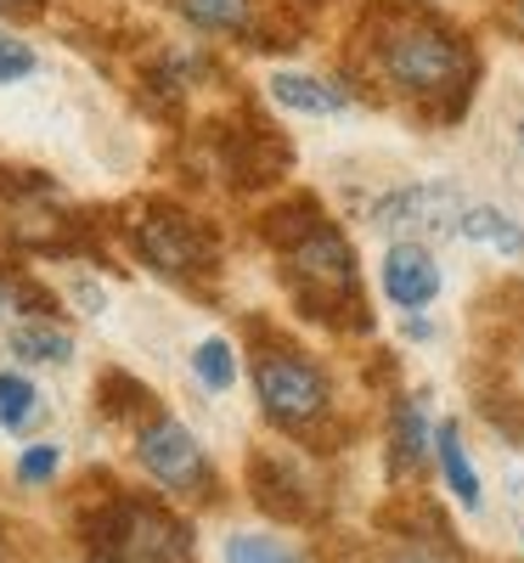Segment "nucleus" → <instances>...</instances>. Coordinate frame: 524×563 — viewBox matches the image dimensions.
I'll return each mask as SVG.
<instances>
[{"label":"nucleus","mask_w":524,"mask_h":563,"mask_svg":"<svg viewBox=\"0 0 524 563\" xmlns=\"http://www.w3.org/2000/svg\"><path fill=\"white\" fill-rule=\"evenodd\" d=\"M254 384H260V406L282 422V429H305L327 411V378L294 350V344H276L260 350L254 361Z\"/></svg>","instance_id":"obj_3"},{"label":"nucleus","mask_w":524,"mask_h":563,"mask_svg":"<svg viewBox=\"0 0 524 563\" xmlns=\"http://www.w3.org/2000/svg\"><path fill=\"white\" fill-rule=\"evenodd\" d=\"M372 63L401 97H417V102L468 97V79H473L468 40L435 18H423V12H378Z\"/></svg>","instance_id":"obj_1"},{"label":"nucleus","mask_w":524,"mask_h":563,"mask_svg":"<svg viewBox=\"0 0 524 563\" xmlns=\"http://www.w3.org/2000/svg\"><path fill=\"white\" fill-rule=\"evenodd\" d=\"M18 474H23L29 485H34V479H52V474H57V451H52V445H34V451H23Z\"/></svg>","instance_id":"obj_22"},{"label":"nucleus","mask_w":524,"mask_h":563,"mask_svg":"<svg viewBox=\"0 0 524 563\" xmlns=\"http://www.w3.org/2000/svg\"><path fill=\"white\" fill-rule=\"evenodd\" d=\"M23 74H34V52L0 29V85H12V79H23Z\"/></svg>","instance_id":"obj_21"},{"label":"nucleus","mask_w":524,"mask_h":563,"mask_svg":"<svg viewBox=\"0 0 524 563\" xmlns=\"http://www.w3.org/2000/svg\"><path fill=\"white\" fill-rule=\"evenodd\" d=\"M181 12L193 18L198 29H220V34H237V29H249V12H254V0H181Z\"/></svg>","instance_id":"obj_16"},{"label":"nucleus","mask_w":524,"mask_h":563,"mask_svg":"<svg viewBox=\"0 0 524 563\" xmlns=\"http://www.w3.org/2000/svg\"><path fill=\"white\" fill-rule=\"evenodd\" d=\"M435 451H440V467H446V485L462 507H480V479H473V462L462 451V434H457V422H440V434H435Z\"/></svg>","instance_id":"obj_13"},{"label":"nucleus","mask_w":524,"mask_h":563,"mask_svg":"<svg viewBox=\"0 0 524 563\" xmlns=\"http://www.w3.org/2000/svg\"><path fill=\"white\" fill-rule=\"evenodd\" d=\"M282 164H288V147L271 135V124H249L226 135V169L237 186H260V180H276Z\"/></svg>","instance_id":"obj_7"},{"label":"nucleus","mask_w":524,"mask_h":563,"mask_svg":"<svg viewBox=\"0 0 524 563\" xmlns=\"http://www.w3.org/2000/svg\"><path fill=\"white\" fill-rule=\"evenodd\" d=\"M457 238L485 243V249H496V254H524V231H518L502 209H462Z\"/></svg>","instance_id":"obj_12"},{"label":"nucleus","mask_w":524,"mask_h":563,"mask_svg":"<svg viewBox=\"0 0 524 563\" xmlns=\"http://www.w3.org/2000/svg\"><path fill=\"white\" fill-rule=\"evenodd\" d=\"M518 18H524V7H518Z\"/></svg>","instance_id":"obj_24"},{"label":"nucleus","mask_w":524,"mask_h":563,"mask_svg":"<svg viewBox=\"0 0 524 563\" xmlns=\"http://www.w3.org/2000/svg\"><path fill=\"white\" fill-rule=\"evenodd\" d=\"M97 395H102V406H108V417H148L153 411V389L148 384H135V378H124V372H102V384H97Z\"/></svg>","instance_id":"obj_14"},{"label":"nucleus","mask_w":524,"mask_h":563,"mask_svg":"<svg viewBox=\"0 0 524 563\" xmlns=\"http://www.w3.org/2000/svg\"><path fill=\"white\" fill-rule=\"evenodd\" d=\"M193 366H198V378H204L209 389H231V378H237V361H231V344H226V339H209Z\"/></svg>","instance_id":"obj_18"},{"label":"nucleus","mask_w":524,"mask_h":563,"mask_svg":"<svg viewBox=\"0 0 524 563\" xmlns=\"http://www.w3.org/2000/svg\"><path fill=\"white\" fill-rule=\"evenodd\" d=\"M271 97L294 113H345V90H332L327 79L310 74H271Z\"/></svg>","instance_id":"obj_11"},{"label":"nucleus","mask_w":524,"mask_h":563,"mask_svg":"<svg viewBox=\"0 0 524 563\" xmlns=\"http://www.w3.org/2000/svg\"><path fill=\"white\" fill-rule=\"evenodd\" d=\"M462 192L457 186H440V180H428V186H401V192L390 198H378L372 209V225H384L395 231V238L417 243V238H446V231L462 225Z\"/></svg>","instance_id":"obj_5"},{"label":"nucleus","mask_w":524,"mask_h":563,"mask_svg":"<svg viewBox=\"0 0 524 563\" xmlns=\"http://www.w3.org/2000/svg\"><path fill=\"white\" fill-rule=\"evenodd\" d=\"M384 294H390L401 310H423L428 299L440 294V265L428 260L417 243H395L390 260H384Z\"/></svg>","instance_id":"obj_8"},{"label":"nucleus","mask_w":524,"mask_h":563,"mask_svg":"<svg viewBox=\"0 0 524 563\" xmlns=\"http://www.w3.org/2000/svg\"><path fill=\"white\" fill-rule=\"evenodd\" d=\"M135 243H141V254H148V265H159L164 276L193 282L215 265V238L193 214H181L170 203H153L148 220H135Z\"/></svg>","instance_id":"obj_4"},{"label":"nucleus","mask_w":524,"mask_h":563,"mask_svg":"<svg viewBox=\"0 0 524 563\" xmlns=\"http://www.w3.org/2000/svg\"><path fill=\"white\" fill-rule=\"evenodd\" d=\"M135 462L148 467L164 490H198V485H209V462H204L198 440L186 434L175 417H153L148 429H141Z\"/></svg>","instance_id":"obj_6"},{"label":"nucleus","mask_w":524,"mask_h":563,"mask_svg":"<svg viewBox=\"0 0 524 563\" xmlns=\"http://www.w3.org/2000/svg\"><path fill=\"white\" fill-rule=\"evenodd\" d=\"M327 220H321V203L316 198H288V203H276V209H265V220H260V238L271 243V249H299L310 231H321Z\"/></svg>","instance_id":"obj_10"},{"label":"nucleus","mask_w":524,"mask_h":563,"mask_svg":"<svg viewBox=\"0 0 524 563\" xmlns=\"http://www.w3.org/2000/svg\"><path fill=\"white\" fill-rule=\"evenodd\" d=\"M34 411V389L23 378H12V372H0V422L7 429H18V422Z\"/></svg>","instance_id":"obj_20"},{"label":"nucleus","mask_w":524,"mask_h":563,"mask_svg":"<svg viewBox=\"0 0 524 563\" xmlns=\"http://www.w3.org/2000/svg\"><path fill=\"white\" fill-rule=\"evenodd\" d=\"M423 462V417L417 406H401L395 417V467H417Z\"/></svg>","instance_id":"obj_19"},{"label":"nucleus","mask_w":524,"mask_h":563,"mask_svg":"<svg viewBox=\"0 0 524 563\" xmlns=\"http://www.w3.org/2000/svg\"><path fill=\"white\" fill-rule=\"evenodd\" d=\"M288 288L305 305V316L332 321V327H367L361 310V282H356V254L332 225L310 231L299 249H288Z\"/></svg>","instance_id":"obj_2"},{"label":"nucleus","mask_w":524,"mask_h":563,"mask_svg":"<svg viewBox=\"0 0 524 563\" xmlns=\"http://www.w3.org/2000/svg\"><path fill=\"white\" fill-rule=\"evenodd\" d=\"M226 563H299V558L282 541H271V536H237L226 547Z\"/></svg>","instance_id":"obj_17"},{"label":"nucleus","mask_w":524,"mask_h":563,"mask_svg":"<svg viewBox=\"0 0 524 563\" xmlns=\"http://www.w3.org/2000/svg\"><path fill=\"white\" fill-rule=\"evenodd\" d=\"M249 485H254V501L271 512V519H282V525H305L310 519V501H305V485H299L294 467H282L271 456H254L249 462Z\"/></svg>","instance_id":"obj_9"},{"label":"nucleus","mask_w":524,"mask_h":563,"mask_svg":"<svg viewBox=\"0 0 524 563\" xmlns=\"http://www.w3.org/2000/svg\"><path fill=\"white\" fill-rule=\"evenodd\" d=\"M12 350L23 355V361H68V333L63 327H52V321H23L18 333H12Z\"/></svg>","instance_id":"obj_15"},{"label":"nucleus","mask_w":524,"mask_h":563,"mask_svg":"<svg viewBox=\"0 0 524 563\" xmlns=\"http://www.w3.org/2000/svg\"><path fill=\"white\" fill-rule=\"evenodd\" d=\"M12 7H23V0H12Z\"/></svg>","instance_id":"obj_23"}]
</instances>
